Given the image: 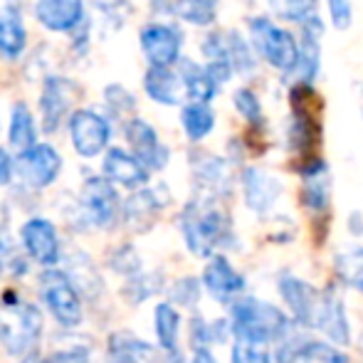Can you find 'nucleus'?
Segmentation results:
<instances>
[{
	"label": "nucleus",
	"mask_w": 363,
	"mask_h": 363,
	"mask_svg": "<svg viewBox=\"0 0 363 363\" xmlns=\"http://www.w3.org/2000/svg\"><path fill=\"white\" fill-rule=\"evenodd\" d=\"M233 334L238 339L255 341V344H272V341H282L291 331V324L282 309L274 304L255 296H245V299L233 301Z\"/></svg>",
	"instance_id": "2"
},
{
	"label": "nucleus",
	"mask_w": 363,
	"mask_h": 363,
	"mask_svg": "<svg viewBox=\"0 0 363 363\" xmlns=\"http://www.w3.org/2000/svg\"><path fill=\"white\" fill-rule=\"evenodd\" d=\"M267 3H269V8H272V13L279 15L282 20L301 23V20L314 13L319 0H267Z\"/></svg>",
	"instance_id": "36"
},
{
	"label": "nucleus",
	"mask_w": 363,
	"mask_h": 363,
	"mask_svg": "<svg viewBox=\"0 0 363 363\" xmlns=\"http://www.w3.org/2000/svg\"><path fill=\"white\" fill-rule=\"evenodd\" d=\"M43 329V316L35 306L20 304L18 294L5 291L0 301V344L10 354H25L33 349Z\"/></svg>",
	"instance_id": "3"
},
{
	"label": "nucleus",
	"mask_w": 363,
	"mask_h": 363,
	"mask_svg": "<svg viewBox=\"0 0 363 363\" xmlns=\"http://www.w3.org/2000/svg\"><path fill=\"white\" fill-rule=\"evenodd\" d=\"M225 40H228V55L230 62H233V69L238 74H252L257 69V57H255V48L252 43L242 38L238 30H230L225 33Z\"/></svg>",
	"instance_id": "31"
},
{
	"label": "nucleus",
	"mask_w": 363,
	"mask_h": 363,
	"mask_svg": "<svg viewBox=\"0 0 363 363\" xmlns=\"http://www.w3.org/2000/svg\"><path fill=\"white\" fill-rule=\"evenodd\" d=\"M301 203L306 211L324 213L331 201V178L329 168L321 158H311L301 166Z\"/></svg>",
	"instance_id": "16"
},
{
	"label": "nucleus",
	"mask_w": 363,
	"mask_h": 363,
	"mask_svg": "<svg viewBox=\"0 0 363 363\" xmlns=\"http://www.w3.org/2000/svg\"><path fill=\"white\" fill-rule=\"evenodd\" d=\"M316 136H319V126H316L314 116L309 111L294 109L287 129V144L291 151H299V153L309 151L316 144Z\"/></svg>",
	"instance_id": "28"
},
{
	"label": "nucleus",
	"mask_w": 363,
	"mask_h": 363,
	"mask_svg": "<svg viewBox=\"0 0 363 363\" xmlns=\"http://www.w3.org/2000/svg\"><path fill=\"white\" fill-rule=\"evenodd\" d=\"M183 48V33L173 25L153 23L141 30V50L151 65L171 67L178 62Z\"/></svg>",
	"instance_id": "11"
},
{
	"label": "nucleus",
	"mask_w": 363,
	"mask_h": 363,
	"mask_svg": "<svg viewBox=\"0 0 363 363\" xmlns=\"http://www.w3.org/2000/svg\"><path fill=\"white\" fill-rule=\"evenodd\" d=\"M171 299L183 306H196L198 299H201V284H198V279H193V277L178 279L171 289Z\"/></svg>",
	"instance_id": "38"
},
{
	"label": "nucleus",
	"mask_w": 363,
	"mask_h": 363,
	"mask_svg": "<svg viewBox=\"0 0 363 363\" xmlns=\"http://www.w3.org/2000/svg\"><path fill=\"white\" fill-rule=\"evenodd\" d=\"M10 176H13V161H10L8 153L0 148V186H3V183H8Z\"/></svg>",
	"instance_id": "41"
},
{
	"label": "nucleus",
	"mask_w": 363,
	"mask_h": 363,
	"mask_svg": "<svg viewBox=\"0 0 363 363\" xmlns=\"http://www.w3.org/2000/svg\"><path fill=\"white\" fill-rule=\"evenodd\" d=\"M250 38L257 57H262L269 67L289 74L294 72L299 60V40L284 28H277L269 18L250 20Z\"/></svg>",
	"instance_id": "4"
},
{
	"label": "nucleus",
	"mask_w": 363,
	"mask_h": 363,
	"mask_svg": "<svg viewBox=\"0 0 363 363\" xmlns=\"http://www.w3.org/2000/svg\"><path fill=\"white\" fill-rule=\"evenodd\" d=\"M314 329L321 331L326 339H331L336 346L351 344V324L344 309V299L334 289H324L321 294V306L316 311Z\"/></svg>",
	"instance_id": "15"
},
{
	"label": "nucleus",
	"mask_w": 363,
	"mask_h": 363,
	"mask_svg": "<svg viewBox=\"0 0 363 363\" xmlns=\"http://www.w3.org/2000/svg\"><path fill=\"white\" fill-rule=\"evenodd\" d=\"M181 233L188 250L198 257H213L216 250L238 245L233 220L228 218V213L213 206L211 198L188 203L186 211L181 213Z\"/></svg>",
	"instance_id": "1"
},
{
	"label": "nucleus",
	"mask_w": 363,
	"mask_h": 363,
	"mask_svg": "<svg viewBox=\"0 0 363 363\" xmlns=\"http://www.w3.org/2000/svg\"><path fill=\"white\" fill-rule=\"evenodd\" d=\"M144 89L156 104L163 106H176L181 101V94L186 91L181 74H176L171 67H161V65H151L144 77Z\"/></svg>",
	"instance_id": "21"
},
{
	"label": "nucleus",
	"mask_w": 363,
	"mask_h": 363,
	"mask_svg": "<svg viewBox=\"0 0 363 363\" xmlns=\"http://www.w3.org/2000/svg\"><path fill=\"white\" fill-rule=\"evenodd\" d=\"M193 168H196V181L201 188H206L211 196H223V193H230V186H233V176H230V168L223 158L218 156H208V153H201L193 161Z\"/></svg>",
	"instance_id": "22"
},
{
	"label": "nucleus",
	"mask_w": 363,
	"mask_h": 363,
	"mask_svg": "<svg viewBox=\"0 0 363 363\" xmlns=\"http://www.w3.org/2000/svg\"><path fill=\"white\" fill-rule=\"evenodd\" d=\"M82 206L94 225H109L119 208V196L109 178H89L82 188Z\"/></svg>",
	"instance_id": "17"
},
{
	"label": "nucleus",
	"mask_w": 363,
	"mask_h": 363,
	"mask_svg": "<svg viewBox=\"0 0 363 363\" xmlns=\"http://www.w3.org/2000/svg\"><path fill=\"white\" fill-rule=\"evenodd\" d=\"M193 363H218V361L213 359V354L208 349H198L196 356H193Z\"/></svg>",
	"instance_id": "42"
},
{
	"label": "nucleus",
	"mask_w": 363,
	"mask_h": 363,
	"mask_svg": "<svg viewBox=\"0 0 363 363\" xmlns=\"http://www.w3.org/2000/svg\"><path fill=\"white\" fill-rule=\"evenodd\" d=\"M163 206H166V198H158L156 191H141V193H136V196L129 198L124 218L129 225L144 230L146 225L156 218V213L161 211Z\"/></svg>",
	"instance_id": "27"
},
{
	"label": "nucleus",
	"mask_w": 363,
	"mask_h": 363,
	"mask_svg": "<svg viewBox=\"0 0 363 363\" xmlns=\"http://www.w3.org/2000/svg\"><path fill=\"white\" fill-rule=\"evenodd\" d=\"M181 126L191 141H203L216 126V114L208 101H191L181 111Z\"/></svg>",
	"instance_id": "26"
},
{
	"label": "nucleus",
	"mask_w": 363,
	"mask_h": 363,
	"mask_svg": "<svg viewBox=\"0 0 363 363\" xmlns=\"http://www.w3.org/2000/svg\"><path fill=\"white\" fill-rule=\"evenodd\" d=\"M69 136L72 146L79 156H96L109 144L111 126L104 116H99L91 109H79L69 116Z\"/></svg>",
	"instance_id": "7"
},
{
	"label": "nucleus",
	"mask_w": 363,
	"mask_h": 363,
	"mask_svg": "<svg viewBox=\"0 0 363 363\" xmlns=\"http://www.w3.org/2000/svg\"><path fill=\"white\" fill-rule=\"evenodd\" d=\"M106 101H109V109L121 114V111H134L136 99L124 89V86H106Z\"/></svg>",
	"instance_id": "40"
},
{
	"label": "nucleus",
	"mask_w": 363,
	"mask_h": 363,
	"mask_svg": "<svg viewBox=\"0 0 363 363\" xmlns=\"http://www.w3.org/2000/svg\"><path fill=\"white\" fill-rule=\"evenodd\" d=\"M171 363H188V361L183 359V356H178V354H176V356H173V361H171Z\"/></svg>",
	"instance_id": "44"
},
{
	"label": "nucleus",
	"mask_w": 363,
	"mask_h": 363,
	"mask_svg": "<svg viewBox=\"0 0 363 363\" xmlns=\"http://www.w3.org/2000/svg\"><path fill=\"white\" fill-rule=\"evenodd\" d=\"M233 104H235V109H238V114L242 116L245 121H250L252 126H259L264 121L262 101H259V96L255 94L252 89H247V86H240V89L235 91Z\"/></svg>",
	"instance_id": "35"
},
{
	"label": "nucleus",
	"mask_w": 363,
	"mask_h": 363,
	"mask_svg": "<svg viewBox=\"0 0 363 363\" xmlns=\"http://www.w3.org/2000/svg\"><path fill=\"white\" fill-rule=\"evenodd\" d=\"M43 287V296L48 301V306L52 309L55 319L65 326H77L82 321V304L79 296L72 287V282L67 279V274L60 269H48L40 279Z\"/></svg>",
	"instance_id": "5"
},
{
	"label": "nucleus",
	"mask_w": 363,
	"mask_h": 363,
	"mask_svg": "<svg viewBox=\"0 0 363 363\" xmlns=\"http://www.w3.org/2000/svg\"><path fill=\"white\" fill-rule=\"evenodd\" d=\"M233 363H274L272 354L264 349V344L238 339L233 346Z\"/></svg>",
	"instance_id": "37"
},
{
	"label": "nucleus",
	"mask_w": 363,
	"mask_h": 363,
	"mask_svg": "<svg viewBox=\"0 0 363 363\" xmlns=\"http://www.w3.org/2000/svg\"><path fill=\"white\" fill-rule=\"evenodd\" d=\"M126 139L134 151V156L148 168V171H161L168 163V148L161 144L156 129L144 119H131L126 126Z\"/></svg>",
	"instance_id": "14"
},
{
	"label": "nucleus",
	"mask_w": 363,
	"mask_h": 363,
	"mask_svg": "<svg viewBox=\"0 0 363 363\" xmlns=\"http://www.w3.org/2000/svg\"><path fill=\"white\" fill-rule=\"evenodd\" d=\"M299 35V60H296V82L299 84H311L321 69V38H324V20L311 13L309 18L301 20Z\"/></svg>",
	"instance_id": "9"
},
{
	"label": "nucleus",
	"mask_w": 363,
	"mask_h": 363,
	"mask_svg": "<svg viewBox=\"0 0 363 363\" xmlns=\"http://www.w3.org/2000/svg\"><path fill=\"white\" fill-rule=\"evenodd\" d=\"M336 272L344 282L356 287L363 294V247L349 250L336 257Z\"/></svg>",
	"instance_id": "34"
},
{
	"label": "nucleus",
	"mask_w": 363,
	"mask_h": 363,
	"mask_svg": "<svg viewBox=\"0 0 363 363\" xmlns=\"http://www.w3.org/2000/svg\"><path fill=\"white\" fill-rule=\"evenodd\" d=\"M23 363H45L43 359H38V356H30V359H25Z\"/></svg>",
	"instance_id": "43"
},
{
	"label": "nucleus",
	"mask_w": 363,
	"mask_h": 363,
	"mask_svg": "<svg viewBox=\"0 0 363 363\" xmlns=\"http://www.w3.org/2000/svg\"><path fill=\"white\" fill-rule=\"evenodd\" d=\"M35 141H38V129H35L33 114H30L28 104L18 101L13 106V116H10V144L25 151V148L35 146Z\"/></svg>",
	"instance_id": "29"
},
{
	"label": "nucleus",
	"mask_w": 363,
	"mask_h": 363,
	"mask_svg": "<svg viewBox=\"0 0 363 363\" xmlns=\"http://www.w3.org/2000/svg\"><path fill=\"white\" fill-rule=\"evenodd\" d=\"M104 176L109 181L126 188H139L148 181V168L134 153H126L121 148H111L104 158Z\"/></svg>",
	"instance_id": "20"
},
{
	"label": "nucleus",
	"mask_w": 363,
	"mask_h": 363,
	"mask_svg": "<svg viewBox=\"0 0 363 363\" xmlns=\"http://www.w3.org/2000/svg\"><path fill=\"white\" fill-rule=\"evenodd\" d=\"M242 196L247 208L255 213V216H267L277 201L282 198V183H279L277 176H272L264 168H245L242 171Z\"/></svg>",
	"instance_id": "10"
},
{
	"label": "nucleus",
	"mask_w": 363,
	"mask_h": 363,
	"mask_svg": "<svg viewBox=\"0 0 363 363\" xmlns=\"http://www.w3.org/2000/svg\"><path fill=\"white\" fill-rule=\"evenodd\" d=\"M230 331H233V326L228 324V321L218 319V321H203V319H196L193 321V344H196V349H208L211 344H223L225 339L230 336Z\"/></svg>",
	"instance_id": "33"
},
{
	"label": "nucleus",
	"mask_w": 363,
	"mask_h": 363,
	"mask_svg": "<svg viewBox=\"0 0 363 363\" xmlns=\"http://www.w3.org/2000/svg\"><path fill=\"white\" fill-rule=\"evenodd\" d=\"M156 336L161 349H166L168 354H176L178 349V326H181V316L171 304H158L156 306Z\"/></svg>",
	"instance_id": "32"
},
{
	"label": "nucleus",
	"mask_w": 363,
	"mask_h": 363,
	"mask_svg": "<svg viewBox=\"0 0 363 363\" xmlns=\"http://www.w3.org/2000/svg\"><path fill=\"white\" fill-rule=\"evenodd\" d=\"M277 289L296 324L304 326V329H314L316 311H319V306H321V294H324V289L311 287L309 282L294 277V274H282L277 282Z\"/></svg>",
	"instance_id": "6"
},
{
	"label": "nucleus",
	"mask_w": 363,
	"mask_h": 363,
	"mask_svg": "<svg viewBox=\"0 0 363 363\" xmlns=\"http://www.w3.org/2000/svg\"><path fill=\"white\" fill-rule=\"evenodd\" d=\"M77 96V86L65 77H50L43 86V96H40V111L45 119V131L52 134L60 129L65 114L72 109V101Z\"/></svg>",
	"instance_id": "13"
},
{
	"label": "nucleus",
	"mask_w": 363,
	"mask_h": 363,
	"mask_svg": "<svg viewBox=\"0 0 363 363\" xmlns=\"http://www.w3.org/2000/svg\"><path fill=\"white\" fill-rule=\"evenodd\" d=\"M23 242L28 247V252L40 264H55L60 259L57 233H55L52 223H48V220L43 218L28 220L23 225Z\"/></svg>",
	"instance_id": "19"
},
{
	"label": "nucleus",
	"mask_w": 363,
	"mask_h": 363,
	"mask_svg": "<svg viewBox=\"0 0 363 363\" xmlns=\"http://www.w3.org/2000/svg\"><path fill=\"white\" fill-rule=\"evenodd\" d=\"M178 74H181L183 86H186V94L191 96L193 101H211L220 91V84L211 77L208 67L196 65L193 60H181Z\"/></svg>",
	"instance_id": "25"
},
{
	"label": "nucleus",
	"mask_w": 363,
	"mask_h": 363,
	"mask_svg": "<svg viewBox=\"0 0 363 363\" xmlns=\"http://www.w3.org/2000/svg\"><path fill=\"white\" fill-rule=\"evenodd\" d=\"M326 3H329V15L334 28L349 30L351 23H354V5H351V0H326Z\"/></svg>",
	"instance_id": "39"
},
{
	"label": "nucleus",
	"mask_w": 363,
	"mask_h": 363,
	"mask_svg": "<svg viewBox=\"0 0 363 363\" xmlns=\"http://www.w3.org/2000/svg\"><path fill=\"white\" fill-rule=\"evenodd\" d=\"M28 35H25L23 18L15 8H0V55L5 60H18L25 50Z\"/></svg>",
	"instance_id": "23"
},
{
	"label": "nucleus",
	"mask_w": 363,
	"mask_h": 363,
	"mask_svg": "<svg viewBox=\"0 0 363 363\" xmlns=\"http://www.w3.org/2000/svg\"><path fill=\"white\" fill-rule=\"evenodd\" d=\"M171 15L191 25H211L218 18V0H173Z\"/></svg>",
	"instance_id": "30"
},
{
	"label": "nucleus",
	"mask_w": 363,
	"mask_h": 363,
	"mask_svg": "<svg viewBox=\"0 0 363 363\" xmlns=\"http://www.w3.org/2000/svg\"><path fill=\"white\" fill-rule=\"evenodd\" d=\"M35 15L52 33H69L84 18V0H38Z\"/></svg>",
	"instance_id": "18"
},
{
	"label": "nucleus",
	"mask_w": 363,
	"mask_h": 363,
	"mask_svg": "<svg viewBox=\"0 0 363 363\" xmlns=\"http://www.w3.org/2000/svg\"><path fill=\"white\" fill-rule=\"evenodd\" d=\"M60 168H62V158L48 144H35L25 151H20L18 161H15V171L28 186L45 188L57 178Z\"/></svg>",
	"instance_id": "8"
},
{
	"label": "nucleus",
	"mask_w": 363,
	"mask_h": 363,
	"mask_svg": "<svg viewBox=\"0 0 363 363\" xmlns=\"http://www.w3.org/2000/svg\"><path fill=\"white\" fill-rule=\"evenodd\" d=\"M203 284H206L208 294L216 301H223V304H230V301H238L242 296L245 287V277L238 272V269L230 264L228 257L223 255H213L208 267L203 269Z\"/></svg>",
	"instance_id": "12"
},
{
	"label": "nucleus",
	"mask_w": 363,
	"mask_h": 363,
	"mask_svg": "<svg viewBox=\"0 0 363 363\" xmlns=\"http://www.w3.org/2000/svg\"><path fill=\"white\" fill-rule=\"evenodd\" d=\"M109 354L116 363H156L153 346L129 331H116L109 336Z\"/></svg>",
	"instance_id": "24"
}]
</instances>
